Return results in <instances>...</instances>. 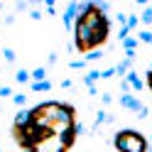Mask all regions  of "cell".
I'll use <instances>...</instances> for the list:
<instances>
[{
  "instance_id": "obj_7",
  "label": "cell",
  "mask_w": 152,
  "mask_h": 152,
  "mask_svg": "<svg viewBox=\"0 0 152 152\" xmlns=\"http://www.w3.org/2000/svg\"><path fill=\"white\" fill-rule=\"evenodd\" d=\"M125 81L130 83V88H132V91H142V88H145V81L137 76V71H130V74L125 76Z\"/></svg>"
},
{
  "instance_id": "obj_34",
  "label": "cell",
  "mask_w": 152,
  "mask_h": 152,
  "mask_svg": "<svg viewBox=\"0 0 152 152\" xmlns=\"http://www.w3.org/2000/svg\"><path fill=\"white\" fill-rule=\"evenodd\" d=\"M150 27H152V22H150Z\"/></svg>"
},
{
  "instance_id": "obj_24",
  "label": "cell",
  "mask_w": 152,
  "mask_h": 152,
  "mask_svg": "<svg viewBox=\"0 0 152 152\" xmlns=\"http://www.w3.org/2000/svg\"><path fill=\"white\" fill-rule=\"evenodd\" d=\"M120 91H123V93H130V91H132V88H130V83H128L125 79L120 81Z\"/></svg>"
},
{
  "instance_id": "obj_35",
  "label": "cell",
  "mask_w": 152,
  "mask_h": 152,
  "mask_svg": "<svg viewBox=\"0 0 152 152\" xmlns=\"http://www.w3.org/2000/svg\"><path fill=\"white\" fill-rule=\"evenodd\" d=\"M0 7H3V5H0Z\"/></svg>"
},
{
  "instance_id": "obj_22",
  "label": "cell",
  "mask_w": 152,
  "mask_h": 152,
  "mask_svg": "<svg viewBox=\"0 0 152 152\" xmlns=\"http://www.w3.org/2000/svg\"><path fill=\"white\" fill-rule=\"evenodd\" d=\"M101 52H91V54H86V61H96V59H101Z\"/></svg>"
},
{
  "instance_id": "obj_8",
  "label": "cell",
  "mask_w": 152,
  "mask_h": 152,
  "mask_svg": "<svg viewBox=\"0 0 152 152\" xmlns=\"http://www.w3.org/2000/svg\"><path fill=\"white\" fill-rule=\"evenodd\" d=\"M30 123V110H25V108H20L15 113V120H12V125L15 128H20V125H27Z\"/></svg>"
},
{
  "instance_id": "obj_16",
  "label": "cell",
  "mask_w": 152,
  "mask_h": 152,
  "mask_svg": "<svg viewBox=\"0 0 152 152\" xmlns=\"http://www.w3.org/2000/svg\"><path fill=\"white\" fill-rule=\"evenodd\" d=\"M140 22H142V25H150V22H152V7H150V5L145 7V10H142V15H140Z\"/></svg>"
},
{
  "instance_id": "obj_3",
  "label": "cell",
  "mask_w": 152,
  "mask_h": 152,
  "mask_svg": "<svg viewBox=\"0 0 152 152\" xmlns=\"http://www.w3.org/2000/svg\"><path fill=\"white\" fill-rule=\"evenodd\" d=\"M120 106L125 108V110H130V113H137V118H147V106H142V101L140 98H135L132 93H123L120 96Z\"/></svg>"
},
{
  "instance_id": "obj_18",
  "label": "cell",
  "mask_w": 152,
  "mask_h": 152,
  "mask_svg": "<svg viewBox=\"0 0 152 152\" xmlns=\"http://www.w3.org/2000/svg\"><path fill=\"white\" fill-rule=\"evenodd\" d=\"M12 103H15L17 108H22L25 103H27V96H25V93H15V96H12Z\"/></svg>"
},
{
  "instance_id": "obj_30",
  "label": "cell",
  "mask_w": 152,
  "mask_h": 152,
  "mask_svg": "<svg viewBox=\"0 0 152 152\" xmlns=\"http://www.w3.org/2000/svg\"><path fill=\"white\" fill-rule=\"evenodd\" d=\"M150 145H152V135H150Z\"/></svg>"
},
{
  "instance_id": "obj_29",
  "label": "cell",
  "mask_w": 152,
  "mask_h": 152,
  "mask_svg": "<svg viewBox=\"0 0 152 152\" xmlns=\"http://www.w3.org/2000/svg\"><path fill=\"white\" fill-rule=\"evenodd\" d=\"M15 7H17V10H27V7H30V3H17Z\"/></svg>"
},
{
  "instance_id": "obj_12",
  "label": "cell",
  "mask_w": 152,
  "mask_h": 152,
  "mask_svg": "<svg viewBox=\"0 0 152 152\" xmlns=\"http://www.w3.org/2000/svg\"><path fill=\"white\" fill-rule=\"evenodd\" d=\"M34 81H47V66H37V69H32V83Z\"/></svg>"
},
{
  "instance_id": "obj_33",
  "label": "cell",
  "mask_w": 152,
  "mask_h": 152,
  "mask_svg": "<svg viewBox=\"0 0 152 152\" xmlns=\"http://www.w3.org/2000/svg\"><path fill=\"white\" fill-rule=\"evenodd\" d=\"M0 113H3V108H0Z\"/></svg>"
},
{
  "instance_id": "obj_15",
  "label": "cell",
  "mask_w": 152,
  "mask_h": 152,
  "mask_svg": "<svg viewBox=\"0 0 152 152\" xmlns=\"http://www.w3.org/2000/svg\"><path fill=\"white\" fill-rule=\"evenodd\" d=\"M103 123H113V115L106 110H98L96 113V125H103Z\"/></svg>"
},
{
  "instance_id": "obj_36",
  "label": "cell",
  "mask_w": 152,
  "mask_h": 152,
  "mask_svg": "<svg viewBox=\"0 0 152 152\" xmlns=\"http://www.w3.org/2000/svg\"><path fill=\"white\" fill-rule=\"evenodd\" d=\"M150 152H152V150H150Z\"/></svg>"
},
{
  "instance_id": "obj_21",
  "label": "cell",
  "mask_w": 152,
  "mask_h": 152,
  "mask_svg": "<svg viewBox=\"0 0 152 152\" xmlns=\"http://www.w3.org/2000/svg\"><path fill=\"white\" fill-rule=\"evenodd\" d=\"M69 66H71V69H86V59H81V61H71Z\"/></svg>"
},
{
  "instance_id": "obj_28",
  "label": "cell",
  "mask_w": 152,
  "mask_h": 152,
  "mask_svg": "<svg viewBox=\"0 0 152 152\" xmlns=\"http://www.w3.org/2000/svg\"><path fill=\"white\" fill-rule=\"evenodd\" d=\"M30 15H32V20H42V12H39V10H32Z\"/></svg>"
},
{
  "instance_id": "obj_2",
  "label": "cell",
  "mask_w": 152,
  "mask_h": 152,
  "mask_svg": "<svg viewBox=\"0 0 152 152\" xmlns=\"http://www.w3.org/2000/svg\"><path fill=\"white\" fill-rule=\"evenodd\" d=\"M113 147L118 152H150V140L140 130L125 128L113 135Z\"/></svg>"
},
{
  "instance_id": "obj_26",
  "label": "cell",
  "mask_w": 152,
  "mask_h": 152,
  "mask_svg": "<svg viewBox=\"0 0 152 152\" xmlns=\"http://www.w3.org/2000/svg\"><path fill=\"white\" fill-rule=\"evenodd\" d=\"M47 64H49V66H52V64H56V52H52V54H49V59H47Z\"/></svg>"
},
{
  "instance_id": "obj_27",
  "label": "cell",
  "mask_w": 152,
  "mask_h": 152,
  "mask_svg": "<svg viewBox=\"0 0 152 152\" xmlns=\"http://www.w3.org/2000/svg\"><path fill=\"white\" fill-rule=\"evenodd\" d=\"M71 86H74L71 79H64V81H61V88H71Z\"/></svg>"
},
{
  "instance_id": "obj_4",
  "label": "cell",
  "mask_w": 152,
  "mask_h": 152,
  "mask_svg": "<svg viewBox=\"0 0 152 152\" xmlns=\"http://www.w3.org/2000/svg\"><path fill=\"white\" fill-rule=\"evenodd\" d=\"M27 152H69V150L61 145L59 135H54V137H49V140H44L42 145H37V147H32V150H27Z\"/></svg>"
},
{
  "instance_id": "obj_14",
  "label": "cell",
  "mask_w": 152,
  "mask_h": 152,
  "mask_svg": "<svg viewBox=\"0 0 152 152\" xmlns=\"http://www.w3.org/2000/svg\"><path fill=\"white\" fill-rule=\"evenodd\" d=\"M137 42L140 44H152V30H140L137 32Z\"/></svg>"
},
{
  "instance_id": "obj_23",
  "label": "cell",
  "mask_w": 152,
  "mask_h": 152,
  "mask_svg": "<svg viewBox=\"0 0 152 152\" xmlns=\"http://www.w3.org/2000/svg\"><path fill=\"white\" fill-rule=\"evenodd\" d=\"M145 86L152 91V71H150V69H147V74H145Z\"/></svg>"
},
{
  "instance_id": "obj_17",
  "label": "cell",
  "mask_w": 152,
  "mask_h": 152,
  "mask_svg": "<svg viewBox=\"0 0 152 152\" xmlns=\"http://www.w3.org/2000/svg\"><path fill=\"white\" fill-rule=\"evenodd\" d=\"M137 25H140V17H137V15H128V22H125V27H128V30L132 32Z\"/></svg>"
},
{
  "instance_id": "obj_13",
  "label": "cell",
  "mask_w": 152,
  "mask_h": 152,
  "mask_svg": "<svg viewBox=\"0 0 152 152\" xmlns=\"http://www.w3.org/2000/svg\"><path fill=\"white\" fill-rule=\"evenodd\" d=\"M3 59H5L7 64H15V61H17V54H15L12 47H3Z\"/></svg>"
},
{
  "instance_id": "obj_11",
  "label": "cell",
  "mask_w": 152,
  "mask_h": 152,
  "mask_svg": "<svg viewBox=\"0 0 152 152\" xmlns=\"http://www.w3.org/2000/svg\"><path fill=\"white\" fill-rule=\"evenodd\" d=\"M30 88L37 91V93H42V91H52V81H49V79H47V81H34V83H30Z\"/></svg>"
},
{
  "instance_id": "obj_5",
  "label": "cell",
  "mask_w": 152,
  "mask_h": 152,
  "mask_svg": "<svg viewBox=\"0 0 152 152\" xmlns=\"http://www.w3.org/2000/svg\"><path fill=\"white\" fill-rule=\"evenodd\" d=\"M79 12H81V3H69V5H66V10L61 15L64 30H71L74 32V22H76V17H79Z\"/></svg>"
},
{
  "instance_id": "obj_9",
  "label": "cell",
  "mask_w": 152,
  "mask_h": 152,
  "mask_svg": "<svg viewBox=\"0 0 152 152\" xmlns=\"http://www.w3.org/2000/svg\"><path fill=\"white\" fill-rule=\"evenodd\" d=\"M15 81H17V83H32V71L17 69V71H15Z\"/></svg>"
},
{
  "instance_id": "obj_31",
  "label": "cell",
  "mask_w": 152,
  "mask_h": 152,
  "mask_svg": "<svg viewBox=\"0 0 152 152\" xmlns=\"http://www.w3.org/2000/svg\"><path fill=\"white\" fill-rule=\"evenodd\" d=\"M150 71H152V64H150Z\"/></svg>"
},
{
  "instance_id": "obj_20",
  "label": "cell",
  "mask_w": 152,
  "mask_h": 152,
  "mask_svg": "<svg viewBox=\"0 0 152 152\" xmlns=\"http://www.w3.org/2000/svg\"><path fill=\"white\" fill-rule=\"evenodd\" d=\"M110 76H115V66H110V69H103V71H101V79H110Z\"/></svg>"
},
{
  "instance_id": "obj_25",
  "label": "cell",
  "mask_w": 152,
  "mask_h": 152,
  "mask_svg": "<svg viewBox=\"0 0 152 152\" xmlns=\"http://www.w3.org/2000/svg\"><path fill=\"white\" fill-rule=\"evenodd\" d=\"M101 101H103V106H108V103L113 101V96H110V93H103V96H101Z\"/></svg>"
},
{
  "instance_id": "obj_6",
  "label": "cell",
  "mask_w": 152,
  "mask_h": 152,
  "mask_svg": "<svg viewBox=\"0 0 152 152\" xmlns=\"http://www.w3.org/2000/svg\"><path fill=\"white\" fill-rule=\"evenodd\" d=\"M130 71H132V59H128V56L120 64H115V76H120V79H125Z\"/></svg>"
},
{
  "instance_id": "obj_32",
  "label": "cell",
  "mask_w": 152,
  "mask_h": 152,
  "mask_svg": "<svg viewBox=\"0 0 152 152\" xmlns=\"http://www.w3.org/2000/svg\"><path fill=\"white\" fill-rule=\"evenodd\" d=\"M0 152H3V147H0Z\"/></svg>"
},
{
  "instance_id": "obj_19",
  "label": "cell",
  "mask_w": 152,
  "mask_h": 152,
  "mask_svg": "<svg viewBox=\"0 0 152 152\" xmlns=\"http://www.w3.org/2000/svg\"><path fill=\"white\" fill-rule=\"evenodd\" d=\"M15 93H12V88L10 86H0V98H12Z\"/></svg>"
},
{
  "instance_id": "obj_1",
  "label": "cell",
  "mask_w": 152,
  "mask_h": 152,
  "mask_svg": "<svg viewBox=\"0 0 152 152\" xmlns=\"http://www.w3.org/2000/svg\"><path fill=\"white\" fill-rule=\"evenodd\" d=\"M110 37V17L101 12L98 3H81V12L74 22V49L81 54L101 52V47Z\"/></svg>"
},
{
  "instance_id": "obj_10",
  "label": "cell",
  "mask_w": 152,
  "mask_h": 152,
  "mask_svg": "<svg viewBox=\"0 0 152 152\" xmlns=\"http://www.w3.org/2000/svg\"><path fill=\"white\" fill-rule=\"evenodd\" d=\"M98 79H101V71H86V74H83V83H86L88 88L96 86V81H98Z\"/></svg>"
}]
</instances>
